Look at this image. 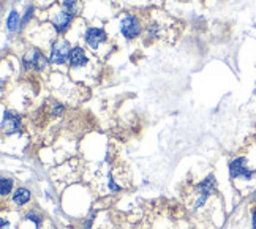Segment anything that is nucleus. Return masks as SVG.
Returning a JSON list of instances; mask_svg holds the SVG:
<instances>
[{
    "label": "nucleus",
    "instance_id": "obj_7",
    "mask_svg": "<svg viewBox=\"0 0 256 229\" xmlns=\"http://www.w3.org/2000/svg\"><path fill=\"white\" fill-rule=\"evenodd\" d=\"M4 132L6 134H13L16 132L21 130V120H19V117L16 114H12V112H5L4 116Z\"/></svg>",
    "mask_w": 256,
    "mask_h": 229
},
{
    "label": "nucleus",
    "instance_id": "obj_10",
    "mask_svg": "<svg viewBox=\"0 0 256 229\" xmlns=\"http://www.w3.org/2000/svg\"><path fill=\"white\" fill-rule=\"evenodd\" d=\"M16 26H18V13L12 12V13H10V16H8V19H6V27H8L10 32H13L14 28H16Z\"/></svg>",
    "mask_w": 256,
    "mask_h": 229
},
{
    "label": "nucleus",
    "instance_id": "obj_11",
    "mask_svg": "<svg viewBox=\"0 0 256 229\" xmlns=\"http://www.w3.org/2000/svg\"><path fill=\"white\" fill-rule=\"evenodd\" d=\"M12 185H13V180H12V178H6V177L2 178V194H4V196L12 192Z\"/></svg>",
    "mask_w": 256,
    "mask_h": 229
},
{
    "label": "nucleus",
    "instance_id": "obj_2",
    "mask_svg": "<svg viewBox=\"0 0 256 229\" xmlns=\"http://www.w3.org/2000/svg\"><path fill=\"white\" fill-rule=\"evenodd\" d=\"M70 54H72V48L68 44V42H65V40H58V42H56L52 46L51 62L56 65H62Z\"/></svg>",
    "mask_w": 256,
    "mask_h": 229
},
{
    "label": "nucleus",
    "instance_id": "obj_4",
    "mask_svg": "<svg viewBox=\"0 0 256 229\" xmlns=\"http://www.w3.org/2000/svg\"><path fill=\"white\" fill-rule=\"evenodd\" d=\"M86 43L96 51V49L100 48L103 43H106V34H104V30H103V28H98V27L87 28V32H86Z\"/></svg>",
    "mask_w": 256,
    "mask_h": 229
},
{
    "label": "nucleus",
    "instance_id": "obj_1",
    "mask_svg": "<svg viewBox=\"0 0 256 229\" xmlns=\"http://www.w3.org/2000/svg\"><path fill=\"white\" fill-rule=\"evenodd\" d=\"M120 32L126 40H132L140 35L141 32V24L133 14H125L120 21Z\"/></svg>",
    "mask_w": 256,
    "mask_h": 229
},
{
    "label": "nucleus",
    "instance_id": "obj_13",
    "mask_svg": "<svg viewBox=\"0 0 256 229\" xmlns=\"http://www.w3.org/2000/svg\"><path fill=\"white\" fill-rule=\"evenodd\" d=\"M253 228L256 229V210L253 212Z\"/></svg>",
    "mask_w": 256,
    "mask_h": 229
},
{
    "label": "nucleus",
    "instance_id": "obj_5",
    "mask_svg": "<svg viewBox=\"0 0 256 229\" xmlns=\"http://www.w3.org/2000/svg\"><path fill=\"white\" fill-rule=\"evenodd\" d=\"M24 65L26 66L36 68V70H42V68H44L48 65V60H46V57L40 51H36V49H32V51H28L24 56Z\"/></svg>",
    "mask_w": 256,
    "mask_h": 229
},
{
    "label": "nucleus",
    "instance_id": "obj_3",
    "mask_svg": "<svg viewBox=\"0 0 256 229\" xmlns=\"http://www.w3.org/2000/svg\"><path fill=\"white\" fill-rule=\"evenodd\" d=\"M245 163H247V160H245L244 156L236 158L234 162H231V164H230V172H231V177L232 178L244 177V178H247V180H252V178H253V171H250V169L245 166Z\"/></svg>",
    "mask_w": 256,
    "mask_h": 229
},
{
    "label": "nucleus",
    "instance_id": "obj_6",
    "mask_svg": "<svg viewBox=\"0 0 256 229\" xmlns=\"http://www.w3.org/2000/svg\"><path fill=\"white\" fill-rule=\"evenodd\" d=\"M72 16L73 14L65 12V10H58V12H56L52 16V24L56 27V30H58V32L66 30V27L72 22Z\"/></svg>",
    "mask_w": 256,
    "mask_h": 229
},
{
    "label": "nucleus",
    "instance_id": "obj_12",
    "mask_svg": "<svg viewBox=\"0 0 256 229\" xmlns=\"http://www.w3.org/2000/svg\"><path fill=\"white\" fill-rule=\"evenodd\" d=\"M32 13H34V6H28V8H27V12H26V16H24V19H22V24H26V22L28 21V19H30Z\"/></svg>",
    "mask_w": 256,
    "mask_h": 229
},
{
    "label": "nucleus",
    "instance_id": "obj_9",
    "mask_svg": "<svg viewBox=\"0 0 256 229\" xmlns=\"http://www.w3.org/2000/svg\"><path fill=\"white\" fill-rule=\"evenodd\" d=\"M28 199H30V192L27 190V188H18V190L14 192L13 194V201L19 206L26 204Z\"/></svg>",
    "mask_w": 256,
    "mask_h": 229
},
{
    "label": "nucleus",
    "instance_id": "obj_8",
    "mask_svg": "<svg viewBox=\"0 0 256 229\" xmlns=\"http://www.w3.org/2000/svg\"><path fill=\"white\" fill-rule=\"evenodd\" d=\"M86 51L82 48H73L72 49V54H70V65L73 68H81L86 65Z\"/></svg>",
    "mask_w": 256,
    "mask_h": 229
}]
</instances>
